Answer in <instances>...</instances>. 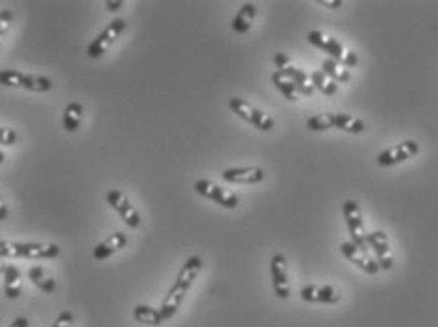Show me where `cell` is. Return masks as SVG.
<instances>
[{
  "instance_id": "6da1fadb",
  "label": "cell",
  "mask_w": 438,
  "mask_h": 327,
  "mask_svg": "<svg viewBox=\"0 0 438 327\" xmlns=\"http://www.w3.org/2000/svg\"><path fill=\"white\" fill-rule=\"evenodd\" d=\"M200 271H202V257L200 255L187 257V261L180 269V273L176 276L174 284L168 290L167 297L162 299L161 309H159L162 321L174 318L176 312L180 310L181 303H183V299H186V295L191 290V286L195 284V280L200 274Z\"/></svg>"
},
{
  "instance_id": "7a4b0ae2",
  "label": "cell",
  "mask_w": 438,
  "mask_h": 327,
  "mask_svg": "<svg viewBox=\"0 0 438 327\" xmlns=\"http://www.w3.org/2000/svg\"><path fill=\"white\" fill-rule=\"evenodd\" d=\"M60 246L53 243H12L0 241V259H55Z\"/></svg>"
},
{
  "instance_id": "3957f363",
  "label": "cell",
  "mask_w": 438,
  "mask_h": 327,
  "mask_svg": "<svg viewBox=\"0 0 438 327\" xmlns=\"http://www.w3.org/2000/svg\"><path fill=\"white\" fill-rule=\"evenodd\" d=\"M307 127L310 131H329V129H340L346 133L361 134L365 133V122L349 114H319L307 120Z\"/></svg>"
},
{
  "instance_id": "277c9868",
  "label": "cell",
  "mask_w": 438,
  "mask_h": 327,
  "mask_svg": "<svg viewBox=\"0 0 438 327\" xmlns=\"http://www.w3.org/2000/svg\"><path fill=\"white\" fill-rule=\"evenodd\" d=\"M0 85L32 93H48L53 87L51 79L42 74H23L18 70H0Z\"/></svg>"
},
{
  "instance_id": "5b68a950",
  "label": "cell",
  "mask_w": 438,
  "mask_h": 327,
  "mask_svg": "<svg viewBox=\"0 0 438 327\" xmlns=\"http://www.w3.org/2000/svg\"><path fill=\"white\" fill-rule=\"evenodd\" d=\"M228 108H231L233 114L238 115L240 120L247 122L250 125L259 129V131H263V133H269V131L274 129V120H272L271 115L264 114L263 110L255 108V106H252L250 103H246L244 98L238 97L228 98Z\"/></svg>"
},
{
  "instance_id": "8992f818",
  "label": "cell",
  "mask_w": 438,
  "mask_h": 327,
  "mask_svg": "<svg viewBox=\"0 0 438 327\" xmlns=\"http://www.w3.org/2000/svg\"><path fill=\"white\" fill-rule=\"evenodd\" d=\"M342 212L349 231V243L355 244L361 250H368L365 243V219H363V212H361L359 205L352 199L344 200Z\"/></svg>"
},
{
  "instance_id": "52a82bcc",
  "label": "cell",
  "mask_w": 438,
  "mask_h": 327,
  "mask_svg": "<svg viewBox=\"0 0 438 327\" xmlns=\"http://www.w3.org/2000/svg\"><path fill=\"white\" fill-rule=\"evenodd\" d=\"M193 189H195L200 197H205V199L208 200H214V203H217V205L223 206V208H227V210H234V208H238V205H240L238 195L233 193V191H228V189H223L221 186H217V184L212 182V180H197V182L193 184Z\"/></svg>"
},
{
  "instance_id": "ba28073f",
  "label": "cell",
  "mask_w": 438,
  "mask_h": 327,
  "mask_svg": "<svg viewBox=\"0 0 438 327\" xmlns=\"http://www.w3.org/2000/svg\"><path fill=\"white\" fill-rule=\"evenodd\" d=\"M125 29H127L125 19H114V21H112V23H110L103 32H98L95 40L87 46V55H89L91 59H98V57H103V55L106 53L110 48H112V44H114L115 40L123 34Z\"/></svg>"
},
{
  "instance_id": "9c48e42d",
  "label": "cell",
  "mask_w": 438,
  "mask_h": 327,
  "mask_svg": "<svg viewBox=\"0 0 438 327\" xmlns=\"http://www.w3.org/2000/svg\"><path fill=\"white\" fill-rule=\"evenodd\" d=\"M106 200H108V205L114 208L115 212L120 214L121 219H123L129 227H132V229L140 227V224H142L140 212L136 210V206L132 205L131 200H129V197H127L123 191H120V189H110L108 193H106Z\"/></svg>"
},
{
  "instance_id": "30bf717a",
  "label": "cell",
  "mask_w": 438,
  "mask_h": 327,
  "mask_svg": "<svg viewBox=\"0 0 438 327\" xmlns=\"http://www.w3.org/2000/svg\"><path fill=\"white\" fill-rule=\"evenodd\" d=\"M418 153H420V144L416 140H404L401 144L387 148L382 153H378L376 163L380 167H393V165H401L408 159L416 158Z\"/></svg>"
},
{
  "instance_id": "8fae6325",
  "label": "cell",
  "mask_w": 438,
  "mask_h": 327,
  "mask_svg": "<svg viewBox=\"0 0 438 327\" xmlns=\"http://www.w3.org/2000/svg\"><path fill=\"white\" fill-rule=\"evenodd\" d=\"M365 243L371 250H374L376 254V261H378L380 271H391L395 265L393 259V252H391L389 238L384 231H373V233H366Z\"/></svg>"
},
{
  "instance_id": "7c38bea8",
  "label": "cell",
  "mask_w": 438,
  "mask_h": 327,
  "mask_svg": "<svg viewBox=\"0 0 438 327\" xmlns=\"http://www.w3.org/2000/svg\"><path fill=\"white\" fill-rule=\"evenodd\" d=\"M271 278H272V290L278 299H289L291 295V288H289V276H288V259L283 254H274L271 259Z\"/></svg>"
},
{
  "instance_id": "4fadbf2b",
  "label": "cell",
  "mask_w": 438,
  "mask_h": 327,
  "mask_svg": "<svg viewBox=\"0 0 438 327\" xmlns=\"http://www.w3.org/2000/svg\"><path fill=\"white\" fill-rule=\"evenodd\" d=\"M340 252L349 263H354L359 271L366 274H378L380 273V265L378 261L374 259L373 255L368 254V250H361L357 248L355 244L348 243H342L340 244Z\"/></svg>"
},
{
  "instance_id": "5bb4252c",
  "label": "cell",
  "mask_w": 438,
  "mask_h": 327,
  "mask_svg": "<svg viewBox=\"0 0 438 327\" xmlns=\"http://www.w3.org/2000/svg\"><path fill=\"white\" fill-rule=\"evenodd\" d=\"M302 301L307 303H319V304H336L340 301V291L335 286H302L299 291Z\"/></svg>"
},
{
  "instance_id": "9a60e30c",
  "label": "cell",
  "mask_w": 438,
  "mask_h": 327,
  "mask_svg": "<svg viewBox=\"0 0 438 327\" xmlns=\"http://www.w3.org/2000/svg\"><path fill=\"white\" fill-rule=\"evenodd\" d=\"M221 178L227 184H238V186H253L264 180V170L261 167H236V169H225Z\"/></svg>"
},
{
  "instance_id": "2e32d148",
  "label": "cell",
  "mask_w": 438,
  "mask_h": 327,
  "mask_svg": "<svg viewBox=\"0 0 438 327\" xmlns=\"http://www.w3.org/2000/svg\"><path fill=\"white\" fill-rule=\"evenodd\" d=\"M308 42L312 44L314 48L325 51V53L329 55V59L336 61L338 65H342L344 63V55H346V51H344L342 44L338 42V40H335V38L325 37L323 32L319 31H310L308 32Z\"/></svg>"
},
{
  "instance_id": "e0dca14e",
  "label": "cell",
  "mask_w": 438,
  "mask_h": 327,
  "mask_svg": "<svg viewBox=\"0 0 438 327\" xmlns=\"http://www.w3.org/2000/svg\"><path fill=\"white\" fill-rule=\"evenodd\" d=\"M129 243V238H127L125 233H114V235H110L108 238H104L103 243H98L93 250V255H95L96 261H104L112 257L114 254H117L120 250H123Z\"/></svg>"
},
{
  "instance_id": "ac0fdd59",
  "label": "cell",
  "mask_w": 438,
  "mask_h": 327,
  "mask_svg": "<svg viewBox=\"0 0 438 327\" xmlns=\"http://www.w3.org/2000/svg\"><path fill=\"white\" fill-rule=\"evenodd\" d=\"M257 15V6L253 2H246L244 6L238 10V13L233 18V31L238 32V34H246L250 29H252L253 19Z\"/></svg>"
},
{
  "instance_id": "d6986e66",
  "label": "cell",
  "mask_w": 438,
  "mask_h": 327,
  "mask_svg": "<svg viewBox=\"0 0 438 327\" xmlns=\"http://www.w3.org/2000/svg\"><path fill=\"white\" fill-rule=\"evenodd\" d=\"M29 280L37 286L38 290H42L44 293H53L57 290V282L49 274L48 269H44L42 265H34L29 269Z\"/></svg>"
},
{
  "instance_id": "ffe728a7",
  "label": "cell",
  "mask_w": 438,
  "mask_h": 327,
  "mask_svg": "<svg viewBox=\"0 0 438 327\" xmlns=\"http://www.w3.org/2000/svg\"><path fill=\"white\" fill-rule=\"evenodd\" d=\"M85 108L82 103H68L65 112H63V127L68 133H76L78 127L84 122Z\"/></svg>"
},
{
  "instance_id": "44dd1931",
  "label": "cell",
  "mask_w": 438,
  "mask_h": 327,
  "mask_svg": "<svg viewBox=\"0 0 438 327\" xmlns=\"http://www.w3.org/2000/svg\"><path fill=\"white\" fill-rule=\"evenodd\" d=\"M23 290V282H21V273L15 265H8L6 273H4V293L8 299H18Z\"/></svg>"
},
{
  "instance_id": "7402d4cb",
  "label": "cell",
  "mask_w": 438,
  "mask_h": 327,
  "mask_svg": "<svg viewBox=\"0 0 438 327\" xmlns=\"http://www.w3.org/2000/svg\"><path fill=\"white\" fill-rule=\"evenodd\" d=\"M132 316L134 320L142 323V326H161L162 318L161 312L155 309H151L148 304H136L134 310H132Z\"/></svg>"
},
{
  "instance_id": "603a6c76",
  "label": "cell",
  "mask_w": 438,
  "mask_h": 327,
  "mask_svg": "<svg viewBox=\"0 0 438 327\" xmlns=\"http://www.w3.org/2000/svg\"><path fill=\"white\" fill-rule=\"evenodd\" d=\"M321 72H323L329 79H333V82H340V84H346V82L352 79L349 70L340 68V65L336 61H333V59H325V61L321 63Z\"/></svg>"
},
{
  "instance_id": "cb8c5ba5",
  "label": "cell",
  "mask_w": 438,
  "mask_h": 327,
  "mask_svg": "<svg viewBox=\"0 0 438 327\" xmlns=\"http://www.w3.org/2000/svg\"><path fill=\"white\" fill-rule=\"evenodd\" d=\"M310 85H312L314 89H318V91H321L323 95H327V97L336 95V91H338V85H336V82L327 78L321 70H316V72L310 74Z\"/></svg>"
},
{
  "instance_id": "d4e9b609",
  "label": "cell",
  "mask_w": 438,
  "mask_h": 327,
  "mask_svg": "<svg viewBox=\"0 0 438 327\" xmlns=\"http://www.w3.org/2000/svg\"><path fill=\"white\" fill-rule=\"evenodd\" d=\"M271 79H272V84L276 85L278 91L282 93L283 97L288 98V101H297V89H295V84L291 82V79L283 76L282 70L272 72Z\"/></svg>"
},
{
  "instance_id": "484cf974",
  "label": "cell",
  "mask_w": 438,
  "mask_h": 327,
  "mask_svg": "<svg viewBox=\"0 0 438 327\" xmlns=\"http://www.w3.org/2000/svg\"><path fill=\"white\" fill-rule=\"evenodd\" d=\"M12 21H13V13L10 10H2L0 12V44L6 37V32L10 31V27H12Z\"/></svg>"
},
{
  "instance_id": "4316f807",
  "label": "cell",
  "mask_w": 438,
  "mask_h": 327,
  "mask_svg": "<svg viewBox=\"0 0 438 327\" xmlns=\"http://www.w3.org/2000/svg\"><path fill=\"white\" fill-rule=\"evenodd\" d=\"M18 142V133L13 129L0 127V144L2 146H13Z\"/></svg>"
},
{
  "instance_id": "83f0119b",
  "label": "cell",
  "mask_w": 438,
  "mask_h": 327,
  "mask_svg": "<svg viewBox=\"0 0 438 327\" xmlns=\"http://www.w3.org/2000/svg\"><path fill=\"white\" fill-rule=\"evenodd\" d=\"M74 326V314L70 310H63L57 318H55L51 327H72Z\"/></svg>"
},
{
  "instance_id": "f1b7e54d",
  "label": "cell",
  "mask_w": 438,
  "mask_h": 327,
  "mask_svg": "<svg viewBox=\"0 0 438 327\" xmlns=\"http://www.w3.org/2000/svg\"><path fill=\"white\" fill-rule=\"evenodd\" d=\"M357 63H359L357 55H355L354 51H346V55H344V63H342L344 67H346V70L357 67Z\"/></svg>"
},
{
  "instance_id": "f546056e",
  "label": "cell",
  "mask_w": 438,
  "mask_h": 327,
  "mask_svg": "<svg viewBox=\"0 0 438 327\" xmlns=\"http://www.w3.org/2000/svg\"><path fill=\"white\" fill-rule=\"evenodd\" d=\"M274 65H276L278 70H283L285 67H289V57L285 53H276V57H274Z\"/></svg>"
},
{
  "instance_id": "4dcf8cb0",
  "label": "cell",
  "mask_w": 438,
  "mask_h": 327,
  "mask_svg": "<svg viewBox=\"0 0 438 327\" xmlns=\"http://www.w3.org/2000/svg\"><path fill=\"white\" fill-rule=\"evenodd\" d=\"M10 327H29V320H27L25 316H18V318L12 321V326Z\"/></svg>"
},
{
  "instance_id": "1f68e13d",
  "label": "cell",
  "mask_w": 438,
  "mask_h": 327,
  "mask_svg": "<svg viewBox=\"0 0 438 327\" xmlns=\"http://www.w3.org/2000/svg\"><path fill=\"white\" fill-rule=\"evenodd\" d=\"M121 6H123V2H121V0H117V2H115V0H108V2H106L108 12H117Z\"/></svg>"
},
{
  "instance_id": "d6a6232c",
  "label": "cell",
  "mask_w": 438,
  "mask_h": 327,
  "mask_svg": "<svg viewBox=\"0 0 438 327\" xmlns=\"http://www.w3.org/2000/svg\"><path fill=\"white\" fill-rule=\"evenodd\" d=\"M8 218V206L4 203V199L0 197V222H4Z\"/></svg>"
},
{
  "instance_id": "836d02e7",
  "label": "cell",
  "mask_w": 438,
  "mask_h": 327,
  "mask_svg": "<svg viewBox=\"0 0 438 327\" xmlns=\"http://www.w3.org/2000/svg\"><path fill=\"white\" fill-rule=\"evenodd\" d=\"M321 4H325V6H333V8L342 6V2H340V0H338V2H321Z\"/></svg>"
},
{
  "instance_id": "e575fe53",
  "label": "cell",
  "mask_w": 438,
  "mask_h": 327,
  "mask_svg": "<svg viewBox=\"0 0 438 327\" xmlns=\"http://www.w3.org/2000/svg\"><path fill=\"white\" fill-rule=\"evenodd\" d=\"M6 267H8V263H4V261L0 259V274L6 273Z\"/></svg>"
},
{
  "instance_id": "d590c367",
  "label": "cell",
  "mask_w": 438,
  "mask_h": 327,
  "mask_svg": "<svg viewBox=\"0 0 438 327\" xmlns=\"http://www.w3.org/2000/svg\"><path fill=\"white\" fill-rule=\"evenodd\" d=\"M4 159H6V155H4V152H2V150H0V165L4 163Z\"/></svg>"
}]
</instances>
